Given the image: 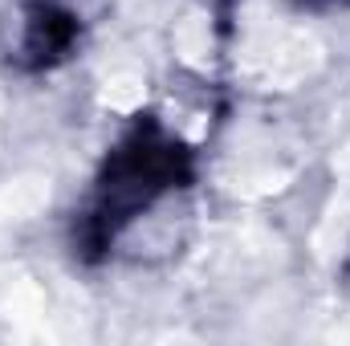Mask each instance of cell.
Wrapping results in <instances>:
<instances>
[{"instance_id":"7a4b0ae2","label":"cell","mask_w":350,"mask_h":346,"mask_svg":"<svg viewBox=\"0 0 350 346\" xmlns=\"http://www.w3.org/2000/svg\"><path fill=\"white\" fill-rule=\"evenodd\" d=\"M78 41H82V16L66 0H25L16 12V41L8 57L25 74H45L70 62Z\"/></svg>"},{"instance_id":"6da1fadb","label":"cell","mask_w":350,"mask_h":346,"mask_svg":"<svg viewBox=\"0 0 350 346\" xmlns=\"http://www.w3.org/2000/svg\"><path fill=\"white\" fill-rule=\"evenodd\" d=\"M196 179V151L155 114H135L102 155L82 212L74 216V253L98 265L114 241L163 196Z\"/></svg>"},{"instance_id":"277c9868","label":"cell","mask_w":350,"mask_h":346,"mask_svg":"<svg viewBox=\"0 0 350 346\" xmlns=\"http://www.w3.org/2000/svg\"><path fill=\"white\" fill-rule=\"evenodd\" d=\"M342 285H347V289H350V261H347V265H342Z\"/></svg>"},{"instance_id":"3957f363","label":"cell","mask_w":350,"mask_h":346,"mask_svg":"<svg viewBox=\"0 0 350 346\" xmlns=\"http://www.w3.org/2000/svg\"><path fill=\"white\" fill-rule=\"evenodd\" d=\"M297 4H306V8H330V4H338V0H297Z\"/></svg>"}]
</instances>
